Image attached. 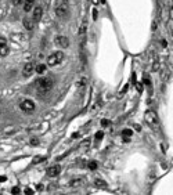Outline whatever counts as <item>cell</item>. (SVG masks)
Listing matches in <instances>:
<instances>
[{
    "instance_id": "cell-1",
    "label": "cell",
    "mask_w": 173,
    "mask_h": 195,
    "mask_svg": "<svg viewBox=\"0 0 173 195\" xmlns=\"http://www.w3.org/2000/svg\"><path fill=\"white\" fill-rule=\"evenodd\" d=\"M53 86H54V80L51 76L40 78L35 82V89L39 94H47L48 91L53 89Z\"/></svg>"
},
{
    "instance_id": "cell-2",
    "label": "cell",
    "mask_w": 173,
    "mask_h": 195,
    "mask_svg": "<svg viewBox=\"0 0 173 195\" xmlns=\"http://www.w3.org/2000/svg\"><path fill=\"white\" fill-rule=\"evenodd\" d=\"M144 118H145V122H147L154 130H159V119L154 111H147Z\"/></svg>"
},
{
    "instance_id": "cell-3",
    "label": "cell",
    "mask_w": 173,
    "mask_h": 195,
    "mask_svg": "<svg viewBox=\"0 0 173 195\" xmlns=\"http://www.w3.org/2000/svg\"><path fill=\"white\" fill-rule=\"evenodd\" d=\"M56 15L60 19H65L68 15H69L68 4L62 3V2H57V4H56Z\"/></svg>"
},
{
    "instance_id": "cell-4",
    "label": "cell",
    "mask_w": 173,
    "mask_h": 195,
    "mask_svg": "<svg viewBox=\"0 0 173 195\" xmlns=\"http://www.w3.org/2000/svg\"><path fill=\"white\" fill-rule=\"evenodd\" d=\"M64 59V53L62 51H56V53H51L47 58V64L50 67H54V65H58L61 64Z\"/></svg>"
},
{
    "instance_id": "cell-5",
    "label": "cell",
    "mask_w": 173,
    "mask_h": 195,
    "mask_svg": "<svg viewBox=\"0 0 173 195\" xmlns=\"http://www.w3.org/2000/svg\"><path fill=\"white\" fill-rule=\"evenodd\" d=\"M19 108H21L24 112H26V113H32V112L35 111V104H33L31 100H24V101L19 104Z\"/></svg>"
},
{
    "instance_id": "cell-6",
    "label": "cell",
    "mask_w": 173,
    "mask_h": 195,
    "mask_svg": "<svg viewBox=\"0 0 173 195\" xmlns=\"http://www.w3.org/2000/svg\"><path fill=\"white\" fill-rule=\"evenodd\" d=\"M60 172H61V166L60 165H54V166H50L46 170V174L48 177H57L58 174H60Z\"/></svg>"
},
{
    "instance_id": "cell-7",
    "label": "cell",
    "mask_w": 173,
    "mask_h": 195,
    "mask_svg": "<svg viewBox=\"0 0 173 195\" xmlns=\"http://www.w3.org/2000/svg\"><path fill=\"white\" fill-rule=\"evenodd\" d=\"M33 71H35V65L32 64V62H26L25 65H24V69H22V75L25 78H29L32 73H33Z\"/></svg>"
},
{
    "instance_id": "cell-8",
    "label": "cell",
    "mask_w": 173,
    "mask_h": 195,
    "mask_svg": "<svg viewBox=\"0 0 173 195\" xmlns=\"http://www.w3.org/2000/svg\"><path fill=\"white\" fill-rule=\"evenodd\" d=\"M54 43L58 44L60 47H62V48H67L69 46V40H68V37H65V36H57L56 39H54Z\"/></svg>"
},
{
    "instance_id": "cell-9",
    "label": "cell",
    "mask_w": 173,
    "mask_h": 195,
    "mask_svg": "<svg viewBox=\"0 0 173 195\" xmlns=\"http://www.w3.org/2000/svg\"><path fill=\"white\" fill-rule=\"evenodd\" d=\"M42 14H43V10L42 7H35L33 10V17H32V21L36 24V22H39L40 18H42Z\"/></svg>"
},
{
    "instance_id": "cell-10",
    "label": "cell",
    "mask_w": 173,
    "mask_h": 195,
    "mask_svg": "<svg viewBox=\"0 0 173 195\" xmlns=\"http://www.w3.org/2000/svg\"><path fill=\"white\" fill-rule=\"evenodd\" d=\"M24 26H25L26 29L32 31V29H33V26H35V22H33L31 18H25V19H24Z\"/></svg>"
},
{
    "instance_id": "cell-11",
    "label": "cell",
    "mask_w": 173,
    "mask_h": 195,
    "mask_svg": "<svg viewBox=\"0 0 173 195\" xmlns=\"http://www.w3.org/2000/svg\"><path fill=\"white\" fill-rule=\"evenodd\" d=\"M33 3H35V0H25V3H24V10H25L26 13L32 10V7H33Z\"/></svg>"
},
{
    "instance_id": "cell-12",
    "label": "cell",
    "mask_w": 173,
    "mask_h": 195,
    "mask_svg": "<svg viewBox=\"0 0 173 195\" xmlns=\"http://www.w3.org/2000/svg\"><path fill=\"white\" fill-rule=\"evenodd\" d=\"M94 186H96L97 188H107V187H108V186H107V183L102 180V178H96Z\"/></svg>"
},
{
    "instance_id": "cell-13",
    "label": "cell",
    "mask_w": 173,
    "mask_h": 195,
    "mask_svg": "<svg viewBox=\"0 0 173 195\" xmlns=\"http://www.w3.org/2000/svg\"><path fill=\"white\" fill-rule=\"evenodd\" d=\"M86 28H87V22L86 21H83L82 22V25H80V28H79V36H85V33H86Z\"/></svg>"
},
{
    "instance_id": "cell-14",
    "label": "cell",
    "mask_w": 173,
    "mask_h": 195,
    "mask_svg": "<svg viewBox=\"0 0 173 195\" xmlns=\"http://www.w3.org/2000/svg\"><path fill=\"white\" fill-rule=\"evenodd\" d=\"M82 184H83L82 178H75V180H72L71 183H69V186L71 187H79V186H82Z\"/></svg>"
},
{
    "instance_id": "cell-15",
    "label": "cell",
    "mask_w": 173,
    "mask_h": 195,
    "mask_svg": "<svg viewBox=\"0 0 173 195\" xmlns=\"http://www.w3.org/2000/svg\"><path fill=\"white\" fill-rule=\"evenodd\" d=\"M8 46L7 44H4V46H0V56L2 57H6L7 54H8Z\"/></svg>"
},
{
    "instance_id": "cell-16",
    "label": "cell",
    "mask_w": 173,
    "mask_h": 195,
    "mask_svg": "<svg viewBox=\"0 0 173 195\" xmlns=\"http://www.w3.org/2000/svg\"><path fill=\"white\" fill-rule=\"evenodd\" d=\"M35 71H36L37 73H43V72L46 71V65H45V64H39V65L35 68Z\"/></svg>"
},
{
    "instance_id": "cell-17",
    "label": "cell",
    "mask_w": 173,
    "mask_h": 195,
    "mask_svg": "<svg viewBox=\"0 0 173 195\" xmlns=\"http://www.w3.org/2000/svg\"><path fill=\"white\" fill-rule=\"evenodd\" d=\"M87 167H89L90 170H96L97 167H98V163H97L96 161H91V162H89V163H87Z\"/></svg>"
},
{
    "instance_id": "cell-18",
    "label": "cell",
    "mask_w": 173,
    "mask_h": 195,
    "mask_svg": "<svg viewBox=\"0 0 173 195\" xmlns=\"http://www.w3.org/2000/svg\"><path fill=\"white\" fill-rule=\"evenodd\" d=\"M46 158L45 156H36V158H33V161H32V163L33 165H36V163H40V162H43Z\"/></svg>"
},
{
    "instance_id": "cell-19",
    "label": "cell",
    "mask_w": 173,
    "mask_h": 195,
    "mask_svg": "<svg viewBox=\"0 0 173 195\" xmlns=\"http://www.w3.org/2000/svg\"><path fill=\"white\" fill-rule=\"evenodd\" d=\"M102 137H104V133H102V132H97V133H96V137H94V138H96V141L98 143L100 140H102Z\"/></svg>"
},
{
    "instance_id": "cell-20",
    "label": "cell",
    "mask_w": 173,
    "mask_h": 195,
    "mask_svg": "<svg viewBox=\"0 0 173 195\" xmlns=\"http://www.w3.org/2000/svg\"><path fill=\"white\" fill-rule=\"evenodd\" d=\"M122 133H123V136H125V137H130L132 134H133V132H132L130 129H123Z\"/></svg>"
},
{
    "instance_id": "cell-21",
    "label": "cell",
    "mask_w": 173,
    "mask_h": 195,
    "mask_svg": "<svg viewBox=\"0 0 173 195\" xmlns=\"http://www.w3.org/2000/svg\"><path fill=\"white\" fill-rule=\"evenodd\" d=\"M11 192H13V194H19L21 189H19L18 187H13V188H11Z\"/></svg>"
},
{
    "instance_id": "cell-22",
    "label": "cell",
    "mask_w": 173,
    "mask_h": 195,
    "mask_svg": "<svg viewBox=\"0 0 173 195\" xmlns=\"http://www.w3.org/2000/svg\"><path fill=\"white\" fill-rule=\"evenodd\" d=\"M4 44H7V39L6 37H0V46H4Z\"/></svg>"
},
{
    "instance_id": "cell-23",
    "label": "cell",
    "mask_w": 173,
    "mask_h": 195,
    "mask_svg": "<svg viewBox=\"0 0 173 195\" xmlns=\"http://www.w3.org/2000/svg\"><path fill=\"white\" fill-rule=\"evenodd\" d=\"M24 194H26V195H32V194H33V191H32L31 188H25V189H24Z\"/></svg>"
},
{
    "instance_id": "cell-24",
    "label": "cell",
    "mask_w": 173,
    "mask_h": 195,
    "mask_svg": "<svg viewBox=\"0 0 173 195\" xmlns=\"http://www.w3.org/2000/svg\"><path fill=\"white\" fill-rule=\"evenodd\" d=\"M101 124H102V126H108V124H110V121H108V119H102Z\"/></svg>"
},
{
    "instance_id": "cell-25",
    "label": "cell",
    "mask_w": 173,
    "mask_h": 195,
    "mask_svg": "<svg viewBox=\"0 0 173 195\" xmlns=\"http://www.w3.org/2000/svg\"><path fill=\"white\" fill-rule=\"evenodd\" d=\"M31 144L32 145H37V144H39V140H37V138H32L31 140Z\"/></svg>"
},
{
    "instance_id": "cell-26",
    "label": "cell",
    "mask_w": 173,
    "mask_h": 195,
    "mask_svg": "<svg viewBox=\"0 0 173 195\" xmlns=\"http://www.w3.org/2000/svg\"><path fill=\"white\" fill-rule=\"evenodd\" d=\"M11 2H13V4H14V6H18V4H21V3H22V0H11Z\"/></svg>"
},
{
    "instance_id": "cell-27",
    "label": "cell",
    "mask_w": 173,
    "mask_h": 195,
    "mask_svg": "<svg viewBox=\"0 0 173 195\" xmlns=\"http://www.w3.org/2000/svg\"><path fill=\"white\" fill-rule=\"evenodd\" d=\"M136 87H137V90H139V91H141V90H143V86L140 84V83H136Z\"/></svg>"
},
{
    "instance_id": "cell-28",
    "label": "cell",
    "mask_w": 173,
    "mask_h": 195,
    "mask_svg": "<svg viewBox=\"0 0 173 195\" xmlns=\"http://www.w3.org/2000/svg\"><path fill=\"white\" fill-rule=\"evenodd\" d=\"M156 69H159V64H158V62L154 64V71H156Z\"/></svg>"
},
{
    "instance_id": "cell-29",
    "label": "cell",
    "mask_w": 173,
    "mask_h": 195,
    "mask_svg": "<svg viewBox=\"0 0 173 195\" xmlns=\"http://www.w3.org/2000/svg\"><path fill=\"white\" fill-rule=\"evenodd\" d=\"M96 18H97V10L94 8L93 10V19H96Z\"/></svg>"
},
{
    "instance_id": "cell-30",
    "label": "cell",
    "mask_w": 173,
    "mask_h": 195,
    "mask_svg": "<svg viewBox=\"0 0 173 195\" xmlns=\"http://www.w3.org/2000/svg\"><path fill=\"white\" fill-rule=\"evenodd\" d=\"M6 180H7L6 176H0V183H2V181H6Z\"/></svg>"
},
{
    "instance_id": "cell-31",
    "label": "cell",
    "mask_w": 173,
    "mask_h": 195,
    "mask_svg": "<svg viewBox=\"0 0 173 195\" xmlns=\"http://www.w3.org/2000/svg\"><path fill=\"white\" fill-rule=\"evenodd\" d=\"M37 191H43V186H42V184H39V186H37Z\"/></svg>"
},
{
    "instance_id": "cell-32",
    "label": "cell",
    "mask_w": 173,
    "mask_h": 195,
    "mask_svg": "<svg viewBox=\"0 0 173 195\" xmlns=\"http://www.w3.org/2000/svg\"><path fill=\"white\" fill-rule=\"evenodd\" d=\"M58 2H62V3H65V4H68V3H69V0H58Z\"/></svg>"
},
{
    "instance_id": "cell-33",
    "label": "cell",
    "mask_w": 173,
    "mask_h": 195,
    "mask_svg": "<svg viewBox=\"0 0 173 195\" xmlns=\"http://www.w3.org/2000/svg\"><path fill=\"white\" fill-rule=\"evenodd\" d=\"M91 2H93V4H97V3H98V0H91Z\"/></svg>"
},
{
    "instance_id": "cell-34",
    "label": "cell",
    "mask_w": 173,
    "mask_h": 195,
    "mask_svg": "<svg viewBox=\"0 0 173 195\" xmlns=\"http://www.w3.org/2000/svg\"><path fill=\"white\" fill-rule=\"evenodd\" d=\"M101 3H105V0H101Z\"/></svg>"
}]
</instances>
